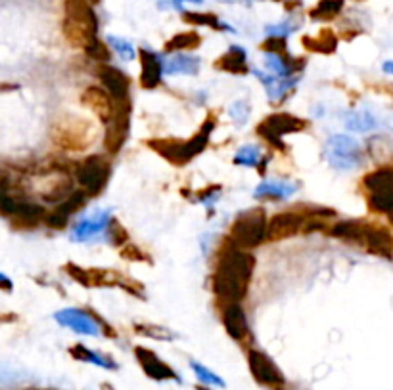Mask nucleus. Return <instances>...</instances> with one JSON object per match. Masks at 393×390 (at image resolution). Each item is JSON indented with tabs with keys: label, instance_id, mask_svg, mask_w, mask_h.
I'll return each mask as SVG.
<instances>
[{
	"label": "nucleus",
	"instance_id": "nucleus-24",
	"mask_svg": "<svg viewBox=\"0 0 393 390\" xmlns=\"http://www.w3.org/2000/svg\"><path fill=\"white\" fill-rule=\"evenodd\" d=\"M69 354L71 358L75 360H79V362H85V364H92V366H98L102 369H110V371H115L117 369V364H115V360H112L110 356H104V354H100V352H94V350L87 349L85 344H75L69 349Z\"/></svg>",
	"mask_w": 393,
	"mask_h": 390
},
{
	"label": "nucleus",
	"instance_id": "nucleus-33",
	"mask_svg": "<svg viewBox=\"0 0 393 390\" xmlns=\"http://www.w3.org/2000/svg\"><path fill=\"white\" fill-rule=\"evenodd\" d=\"M261 161L263 151L257 146H242L234 155V165L238 167H259Z\"/></svg>",
	"mask_w": 393,
	"mask_h": 390
},
{
	"label": "nucleus",
	"instance_id": "nucleus-55",
	"mask_svg": "<svg viewBox=\"0 0 393 390\" xmlns=\"http://www.w3.org/2000/svg\"><path fill=\"white\" fill-rule=\"evenodd\" d=\"M274 2H282V0H274Z\"/></svg>",
	"mask_w": 393,
	"mask_h": 390
},
{
	"label": "nucleus",
	"instance_id": "nucleus-3",
	"mask_svg": "<svg viewBox=\"0 0 393 390\" xmlns=\"http://www.w3.org/2000/svg\"><path fill=\"white\" fill-rule=\"evenodd\" d=\"M110 172L112 167L106 155H90L75 169V178L89 197H96L104 192Z\"/></svg>",
	"mask_w": 393,
	"mask_h": 390
},
{
	"label": "nucleus",
	"instance_id": "nucleus-49",
	"mask_svg": "<svg viewBox=\"0 0 393 390\" xmlns=\"http://www.w3.org/2000/svg\"><path fill=\"white\" fill-rule=\"evenodd\" d=\"M302 8V2L299 0H288L286 2V10L288 12H294V10Z\"/></svg>",
	"mask_w": 393,
	"mask_h": 390
},
{
	"label": "nucleus",
	"instance_id": "nucleus-38",
	"mask_svg": "<svg viewBox=\"0 0 393 390\" xmlns=\"http://www.w3.org/2000/svg\"><path fill=\"white\" fill-rule=\"evenodd\" d=\"M106 41H107V44H110V46H112V48L119 54V56L123 57L125 62H131V59H134V48H132V44L129 41L119 39V37H114V35H110Z\"/></svg>",
	"mask_w": 393,
	"mask_h": 390
},
{
	"label": "nucleus",
	"instance_id": "nucleus-41",
	"mask_svg": "<svg viewBox=\"0 0 393 390\" xmlns=\"http://www.w3.org/2000/svg\"><path fill=\"white\" fill-rule=\"evenodd\" d=\"M87 54H89L92 59H96V62H107L110 57H112V52L107 48L106 44L98 39H94V41L90 42L89 46H87Z\"/></svg>",
	"mask_w": 393,
	"mask_h": 390
},
{
	"label": "nucleus",
	"instance_id": "nucleus-12",
	"mask_svg": "<svg viewBox=\"0 0 393 390\" xmlns=\"http://www.w3.org/2000/svg\"><path fill=\"white\" fill-rule=\"evenodd\" d=\"M81 102L82 106L89 107L102 122H107L114 117L115 106H117L114 102V96L106 89H100V86L85 89V92L81 94Z\"/></svg>",
	"mask_w": 393,
	"mask_h": 390
},
{
	"label": "nucleus",
	"instance_id": "nucleus-1",
	"mask_svg": "<svg viewBox=\"0 0 393 390\" xmlns=\"http://www.w3.org/2000/svg\"><path fill=\"white\" fill-rule=\"evenodd\" d=\"M255 268L254 254L234 243L222 249L213 272V291L225 302H240L247 295Z\"/></svg>",
	"mask_w": 393,
	"mask_h": 390
},
{
	"label": "nucleus",
	"instance_id": "nucleus-23",
	"mask_svg": "<svg viewBox=\"0 0 393 390\" xmlns=\"http://www.w3.org/2000/svg\"><path fill=\"white\" fill-rule=\"evenodd\" d=\"M304 48L315 54H332L338 48V37L332 29H322L317 37H304Z\"/></svg>",
	"mask_w": 393,
	"mask_h": 390
},
{
	"label": "nucleus",
	"instance_id": "nucleus-16",
	"mask_svg": "<svg viewBox=\"0 0 393 390\" xmlns=\"http://www.w3.org/2000/svg\"><path fill=\"white\" fill-rule=\"evenodd\" d=\"M363 243L367 245V249L374 254H382L385 259H392L393 254V237L392 234L384 230V228L372 226L367 224L365 232H363Z\"/></svg>",
	"mask_w": 393,
	"mask_h": 390
},
{
	"label": "nucleus",
	"instance_id": "nucleus-21",
	"mask_svg": "<svg viewBox=\"0 0 393 390\" xmlns=\"http://www.w3.org/2000/svg\"><path fill=\"white\" fill-rule=\"evenodd\" d=\"M247 54L246 50L240 48V46H230L225 54H222L217 62H215V67L221 69L225 73H232V75H244L247 73Z\"/></svg>",
	"mask_w": 393,
	"mask_h": 390
},
{
	"label": "nucleus",
	"instance_id": "nucleus-26",
	"mask_svg": "<svg viewBox=\"0 0 393 390\" xmlns=\"http://www.w3.org/2000/svg\"><path fill=\"white\" fill-rule=\"evenodd\" d=\"M110 214L107 212H100L96 216H90V219H85L82 222L77 224L73 232V237L77 239H92V237H96L100 232H106L107 224H110Z\"/></svg>",
	"mask_w": 393,
	"mask_h": 390
},
{
	"label": "nucleus",
	"instance_id": "nucleus-6",
	"mask_svg": "<svg viewBox=\"0 0 393 390\" xmlns=\"http://www.w3.org/2000/svg\"><path fill=\"white\" fill-rule=\"evenodd\" d=\"M131 129V104L129 100L117 102L114 117L106 122V134H104V147L107 154H119L121 147L129 138Z\"/></svg>",
	"mask_w": 393,
	"mask_h": 390
},
{
	"label": "nucleus",
	"instance_id": "nucleus-50",
	"mask_svg": "<svg viewBox=\"0 0 393 390\" xmlns=\"http://www.w3.org/2000/svg\"><path fill=\"white\" fill-rule=\"evenodd\" d=\"M384 71H385V73L393 75V62H385V64H384Z\"/></svg>",
	"mask_w": 393,
	"mask_h": 390
},
{
	"label": "nucleus",
	"instance_id": "nucleus-51",
	"mask_svg": "<svg viewBox=\"0 0 393 390\" xmlns=\"http://www.w3.org/2000/svg\"><path fill=\"white\" fill-rule=\"evenodd\" d=\"M196 390H211V389H207V387H205V384H198Z\"/></svg>",
	"mask_w": 393,
	"mask_h": 390
},
{
	"label": "nucleus",
	"instance_id": "nucleus-42",
	"mask_svg": "<svg viewBox=\"0 0 393 390\" xmlns=\"http://www.w3.org/2000/svg\"><path fill=\"white\" fill-rule=\"evenodd\" d=\"M299 29V24H294V21H282V24H277V25H269L267 27V35L269 37H284L286 39L288 35H292L294 31Z\"/></svg>",
	"mask_w": 393,
	"mask_h": 390
},
{
	"label": "nucleus",
	"instance_id": "nucleus-52",
	"mask_svg": "<svg viewBox=\"0 0 393 390\" xmlns=\"http://www.w3.org/2000/svg\"><path fill=\"white\" fill-rule=\"evenodd\" d=\"M387 219H390V222H392V224H393V211L390 212V214H387Z\"/></svg>",
	"mask_w": 393,
	"mask_h": 390
},
{
	"label": "nucleus",
	"instance_id": "nucleus-19",
	"mask_svg": "<svg viewBox=\"0 0 393 390\" xmlns=\"http://www.w3.org/2000/svg\"><path fill=\"white\" fill-rule=\"evenodd\" d=\"M255 77L265 84L267 94H269V100L272 104L282 102V100L292 92L295 82L299 81V77H294V79H280L277 75H265L263 71H255Z\"/></svg>",
	"mask_w": 393,
	"mask_h": 390
},
{
	"label": "nucleus",
	"instance_id": "nucleus-37",
	"mask_svg": "<svg viewBox=\"0 0 393 390\" xmlns=\"http://www.w3.org/2000/svg\"><path fill=\"white\" fill-rule=\"evenodd\" d=\"M106 237L110 239V243L119 245V247L129 243V234H127V230L114 219L110 220V224H107Z\"/></svg>",
	"mask_w": 393,
	"mask_h": 390
},
{
	"label": "nucleus",
	"instance_id": "nucleus-36",
	"mask_svg": "<svg viewBox=\"0 0 393 390\" xmlns=\"http://www.w3.org/2000/svg\"><path fill=\"white\" fill-rule=\"evenodd\" d=\"M87 199H89V195H87L85 189H75L73 194L69 195L66 201H62V203L58 205L56 211H60L62 214H66V216H71L73 212L79 211L82 205L87 203Z\"/></svg>",
	"mask_w": 393,
	"mask_h": 390
},
{
	"label": "nucleus",
	"instance_id": "nucleus-10",
	"mask_svg": "<svg viewBox=\"0 0 393 390\" xmlns=\"http://www.w3.org/2000/svg\"><path fill=\"white\" fill-rule=\"evenodd\" d=\"M134 358L142 367V371L146 373V377L154 379V381H175L180 382V377L171 366H167L165 362H161L154 350L146 349V346H137L134 349Z\"/></svg>",
	"mask_w": 393,
	"mask_h": 390
},
{
	"label": "nucleus",
	"instance_id": "nucleus-54",
	"mask_svg": "<svg viewBox=\"0 0 393 390\" xmlns=\"http://www.w3.org/2000/svg\"><path fill=\"white\" fill-rule=\"evenodd\" d=\"M274 390H284V387H282V389H274Z\"/></svg>",
	"mask_w": 393,
	"mask_h": 390
},
{
	"label": "nucleus",
	"instance_id": "nucleus-8",
	"mask_svg": "<svg viewBox=\"0 0 393 390\" xmlns=\"http://www.w3.org/2000/svg\"><path fill=\"white\" fill-rule=\"evenodd\" d=\"M326 159L334 169H340V171L355 169L360 162V147L357 140L345 134L332 136L326 144Z\"/></svg>",
	"mask_w": 393,
	"mask_h": 390
},
{
	"label": "nucleus",
	"instance_id": "nucleus-25",
	"mask_svg": "<svg viewBox=\"0 0 393 390\" xmlns=\"http://www.w3.org/2000/svg\"><path fill=\"white\" fill-rule=\"evenodd\" d=\"M200 71V59L194 56L175 54L164 59V73L167 75H196Z\"/></svg>",
	"mask_w": 393,
	"mask_h": 390
},
{
	"label": "nucleus",
	"instance_id": "nucleus-5",
	"mask_svg": "<svg viewBox=\"0 0 393 390\" xmlns=\"http://www.w3.org/2000/svg\"><path fill=\"white\" fill-rule=\"evenodd\" d=\"M0 214L8 216L12 226L17 228V230H33L35 226L44 222V216H46V212L41 205L19 201V199H14L8 195L0 201Z\"/></svg>",
	"mask_w": 393,
	"mask_h": 390
},
{
	"label": "nucleus",
	"instance_id": "nucleus-40",
	"mask_svg": "<svg viewBox=\"0 0 393 390\" xmlns=\"http://www.w3.org/2000/svg\"><path fill=\"white\" fill-rule=\"evenodd\" d=\"M261 50L265 54H279L284 56L288 50V42L284 37H267L261 44Z\"/></svg>",
	"mask_w": 393,
	"mask_h": 390
},
{
	"label": "nucleus",
	"instance_id": "nucleus-14",
	"mask_svg": "<svg viewBox=\"0 0 393 390\" xmlns=\"http://www.w3.org/2000/svg\"><path fill=\"white\" fill-rule=\"evenodd\" d=\"M56 317L60 324L66 325L69 329H73L75 333L92 335V337L100 335V322L92 314H89L87 310L69 308L60 312Z\"/></svg>",
	"mask_w": 393,
	"mask_h": 390
},
{
	"label": "nucleus",
	"instance_id": "nucleus-32",
	"mask_svg": "<svg viewBox=\"0 0 393 390\" xmlns=\"http://www.w3.org/2000/svg\"><path fill=\"white\" fill-rule=\"evenodd\" d=\"M369 207L374 212H384V214H390V212L393 211V189L370 192Z\"/></svg>",
	"mask_w": 393,
	"mask_h": 390
},
{
	"label": "nucleus",
	"instance_id": "nucleus-43",
	"mask_svg": "<svg viewBox=\"0 0 393 390\" xmlns=\"http://www.w3.org/2000/svg\"><path fill=\"white\" fill-rule=\"evenodd\" d=\"M219 199H221V186H211L198 194V201L204 203L205 207H209V209H211Z\"/></svg>",
	"mask_w": 393,
	"mask_h": 390
},
{
	"label": "nucleus",
	"instance_id": "nucleus-17",
	"mask_svg": "<svg viewBox=\"0 0 393 390\" xmlns=\"http://www.w3.org/2000/svg\"><path fill=\"white\" fill-rule=\"evenodd\" d=\"M98 73L104 86L114 96V100H117V102L129 100V79H127V75L123 71L115 69L112 65H102Z\"/></svg>",
	"mask_w": 393,
	"mask_h": 390
},
{
	"label": "nucleus",
	"instance_id": "nucleus-28",
	"mask_svg": "<svg viewBox=\"0 0 393 390\" xmlns=\"http://www.w3.org/2000/svg\"><path fill=\"white\" fill-rule=\"evenodd\" d=\"M345 0H320L315 8L309 10L313 21H334L344 12Z\"/></svg>",
	"mask_w": 393,
	"mask_h": 390
},
{
	"label": "nucleus",
	"instance_id": "nucleus-27",
	"mask_svg": "<svg viewBox=\"0 0 393 390\" xmlns=\"http://www.w3.org/2000/svg\"><path fill=\"white\" fill-rule=\"evenodd\" d=\"M182 21L194 27H209V29H217V31H229L230 27L222 24L219 17L211 14V12H190V10H182Z\"/></svg>",
	"mask_w": 393,
	"mask_h": 390
},
{
	"label": "nucleus",
	"instance_id": "nucleus-34",
	"mask_svg": "<svg viewBox=\"0 0 393 390\" xmlns=\"http://www.w3.org/2000/svg\"><path fill=\"white\" fill-rule=\"evenodd\" d=\"M190 369L194 371V375L198 377L200 384H205V387H217V389H225V387H227L219 375L213 373L211 369H207L205 366H202L200 362H194V360H192V362H190Z\"/></svg>",
	"mask_w": 393,
	"mask_h": 390
},
{
	"label": "nucleus",
	"instance_id": "nucleus-13",
	"mask_svg": "<svg viewBox=\"0 0 393 390\" xmlns=\"http://www.w3.org/2000/svg\"><path fill=\"white\" fill-rule=\"evenodd\" d=\"M222 324H225L227 333L236 342L246 344L252 339V331L247 327L246 312L238 302H227V306L222 310Z\"/></svg>",
	"mask_w": 393,
	"mask_h": 390
},
{
	"label": "nucleus",
	"instance_id": "nucleus-35",
	"mask_svg": "<svg viewBox=\"0 0 393 390\" xmlns=\"http://www.w3.org/2000/svg\"><path fill=\"white\" fill-rule=\"evenodd\" d=\"M134 331L144 337H150L154 341H173L177 335H173L169 329H165L161 325L154 324H134Z\"/></svg>",
	"mask_w": 393,
	"mask_h": 390
},
{
	"label": "nucleus",
	"instance_id": "nucleus-9",
	"mask_svg": "<svg viewBox=\"0 0 393 390\" xmlns=\"http://www.w3.org/2000/svg\"><path fill=\"white\" fill-rule=\"evenodd\" d=\"M94 129L89 121L85 119H75L62 124L60 130L54 134L56 146L64 147L67 151H82L94 142Z\"/></svg>",
	"mask_w": 393,
	"mask_h": 390
},
{
	"label": "nucleus",
	"instance_id": "nucleus-15",
	"mask_svg": "<svg viewBox=\"0 0 393 390\" xmlns=\"http://www.w3.org/2000/svg\"><path fill=\"white\" fill-rule=\"evenodd\" d=\"M139 59L142 73H140V84L142 89L152 90L156 89L157 84L161 82V73H164V57L156 54L154 50L140 48Z\"/></svg>",
	"mask_w": 393,
	"mask_h": 390
},
{
	"label": "nucleus",
	"instance_id": "nucleus-46",
	"mask_svg": "<svg viewBox=\"0 0 393 390\" xmlns=\"http://www.w3.org/2000/svg\"><path fill=\"white\" fill-rule=\"evenodd\" d=\"M230 115H232V119L238 122V124H242V122L247 121V117H250V106H247L246 102H236L234 106L230 107Z\"/></svg>",
	"mask_w": 393,
	"mask_h": 390
},
{
	"label": "nucleus",
	"instance_id": "nucleus-22",
	"mask_svg": "<svg viewBox=\"0 0 393 390\" xmlns=\"http://www.w3.org/2000/svg\"><path fill=\"white\" fill-rule=\"evenodd\" d=\"M64 10H66V17L79 21V24L89 25V27L98 31V17L94 14L89 0H66Z\"/></svg>",
	"mask_w": 393,
	"mask_h": 390
},
{
	"label": "nucleus",
	"instance_id": "nucleus-18",
	"mask_svg": "<svg viewBox=\"0 0 393 390\" xmlns=\"http://www.w3.org/2000/svg\"><path fill=\"white\" fill-rule=\"evenodd\" d=\"M62 31H64V37L66 41L75 46V48H87L90 42L96 39L98 31L92 29L89 25L79 24V21H73L69 17H64V24H62Z\"/></svg>",
	"mask_w": 393,
	"mask_h": 390
},
{
	"label": "nucleus",
	"instance_id": "nucleus-30",
	"mask_svg": "<svg viewBox=\"0 0 393 390\" xmlns=\"http://www.w3.org/2000/svg\"><path fill=\"white\" fill-rule=\"evenodd\" d=\"M365 187L369 192H380V189H393V167H382L376 169L363 180Z\"/></svg>",
	"mask_w": 393,
	"mask_h": 390
},
{
	"label": "nucleus",
	"instance_id": "nucleus-4",
	"mask_svg": "<svg viewBox=\"0 0 393 390\" xmlns=\"http://www.w3.org/2000/svg\"><path fill=\"white\" fill-rule=\"evenodd\" d=\"M307 129V122L299 117L290 113H277L269 115L265 121L257 127V134L263 140H267L270 146L279 147L280 151L286 149V144L282 142V136L286 134H294V132H302Z\"/></svg>",
	"mask_w": 393,
	"mask_h": 390
},
{
	"label": "nucleus",
	"instance_id": "nucleus-2",
	"mask_svg": "<svg viewBox=\"0 0 393 390\" xmlns=\"http://www.w3.org/2000/svg\"><path fill=\"white\" fill-rule=\"evenodd\" d=\"M267 239V220L263 209L240 212L230 230V241L240 249H254Z\"/></svg>",
	"mask_w": 393,
	"mask_h": 390
},
{
	"label": "nucleus",
	"instance_id": "nucleus-29",
	"mask_svg": "<svg viewBox=\"0 0 393 390\" xmlns=\"http://www.w3.org/2000/svg\"><path fill=\"white\" fill-rule=\"evenodd\" d=\"M202 44V37L196 31H184L177 32L173 39L165 42V52H186V50H194Z\"/></svg>",
	"mask_w": 393,
	"mask_h": 390
},
{
	"label": "nucleus",
	"instance_id": "nucleus-31",
	"mask_svg": "<svg viewBox=\"0 0 393 390\" xmlns=\"http://www.w3.org/2000/svg\"><path fill=\"white\" fill-rule=\"evenodd\" d=\"M365 226L359 220H344V222H338L334 228L330 230V234L336 237H344V239H353V241H360L363 239V232Z\"/></svg>",
	"mask_w": 393,
	"mask_h": 390
},
{
	"label": "nucleus",
	"instance_id": "nucleus-44",
	"mask_svg": "<svg viewBox=\"0 0 393 390\" xmlns=\"http://www.w3.org/2000/svg\"><path fill=\"white\" fill-rule=\"evenodd\" d=\"M67 222H69V216L62 214L60 211H52L44 216V224L52 228V230H64L67 226Z\"/></svg>",
	"mask_w": 393,
	"mask_h": 390
},
{
	"label": "nucleus",
	"instance_id": "nucleus-48",
	"mask_svg": "<svg viewBox=\"0 0 393 390\" xmlns=\"http://www.w3.org/2000/svg\"><path fill=\"white\" fill-rule=\"evenodd\" d=\"M182 2H198V4H202L204 0H167V4H169V6H175V8H179V10H180V4H182Z\"/></svg>",
	"mask_w": 393,
	"mask_h": 390
},
{
	"label": "nucleus",
	"instance_id": "nucleus-45",
	"mask_svg": "<svg viewBox=\"0 0 393 390\" xmlns=\"http://www.w3.org/2000/svg\"><path fill=\"white\" fill-rule=\"evenodd\" d=\"M66 270H67V274L73 277L75 281H79L81 285H87V287H90L89 270H82L81 266H77V264H73V262L66 264Z\"/></svg>",
	"mask_w": 393,
	"mask_h": 390
},
{
	"label": "nucleus",
	"instance_id": "nucleus-11",
	"mask_svg": "<svg viewBox=\"0 0 393 390\" xmlns=\"http://www.w3.org/2000/svg\"><path fill=\"white\" fill-rule=\"evenodd\" d=\"M305 216L302 211H286L274 214L267 224V239L269 241H280L286 237L294 236L299 230H304Z\"/></svg>",
	"mask_w": 393,
	"mask_h": 390
},
{
	"label": "nucleus",
	"instance_id": "nucleus-47",
	"mask_svg": "<svg viewBox=\"0 0 393 390\" xmlns=\"http://www.w3.org/2000/svg\"><path fill=\"white\" fill-rule=\"evenodd\" d=\"M121 254H123V259L127 260H144V254L140 251L137 245L132 243H127L121 247Z\"/></svg>",
	"mask_w": 393,
	"mask_h": 390
},
{
	"label": "nucleus",
	"instance_id": "nucleus-7",
	"mask_svg": "<svg viewBox=\"0 0 393 390\" xmlns=\"http://www.w3.org/2000/svg\"><path fill=\"white\" fill-rule=\"evenodd\" d=\"M247 366H250V373L255 379V382L261 384V387L274 390L282 389L286 384V377L280 371V367L261 350H247Z\"/></svg>",
	"mask_w": 393,
	"mask_h": 390
},
{
	"label": "nucleus",
	"instance_id": "nucleus-53",
	"mask_svg": "<svg viewBox=\"0 0 393 390\" xmlns=\"http://www.w3.org/2000/svg\"><path fill=\"white\" fill-rule=\"evenodd\" d=\"M89 2H90V4H92V6H94V4H98L100 0H89Z\"/></svg>",
	"mask_w": 393,
	"mask_h": 390
},
{
	"label": "nucleus",
	"instance_id": "nucleus-39",
	"mask_svg": "<svg viewBox=\"0 0 393 390\" xmlns=\"http://www.w3.org/2000/svg\"><path fill=\"white\" fill-rule=\"evenodd\" d=\"M345 124H347V129L357 130V132H365V130H370L376 127V122H374V119L369 113H353L345 121Z\"/></svg>",
	"mask_w": 393,
	"mask_h": 390
},
{
	"label": "nucleus",
	"instance_id": "nucleus-20",
	"mask_svg": "<svg viewBox=\"0 0 393 390\" xmlns=\"http://www.w3.org/2000/svg\"><path fill=\"white\" fill-rule=\"evenodd\" d=\"M299 189V184L294 180H265L261 186L255 187V197L269 199H288Z\"/></svg>",
	"mask_w": 393,
	"mask_h": 390
}]
</instances>
